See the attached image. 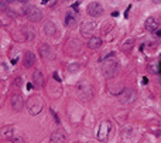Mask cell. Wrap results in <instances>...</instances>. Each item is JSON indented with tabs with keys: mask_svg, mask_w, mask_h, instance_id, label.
Wrapping results in <instances>:
<instances>
[{
	"mask_svg": "<svg viewBox=\"0 0 161 143\" xmlns=\"http://www.w3.org/2000/svg\"><path fill=\"white\" fill-rule=\"evenodd\" d=\"M76 94H78V98L83 102H89L92 101L93 97H95V88L89 81H79L76 84Z\"/></svg>",
	"mask_w": 161,
	"mask_h": 143,
	"instance_id": "obj_2",
	"label": "cell"
},
{
	"mask_svg": "<svg viewBox=\"0 0 161 143\" xmlns=\"http://www.w3.org/2000/svg\"><path fill=\"white\" fill-rule=\"evenodd\" d=\"M50 143H68V133L67 130L60 128L55 132H52L50 138Z\"/></svg>",
	"mask_w": 161,
	"mask_h": 143,
	"instance_id": "obj_6",
	"label": "cell"
},
{
	"mask_svg": "<svg viewBox=\"0 0 161 143\" xmlns=\"http://www.w3.org/2000/svg\"><path fill=\"white\" fill-rule=\"evenodd\" d=\"M33 85L37 88H41L44 87V84H45V77L42 74L40 69H34V72H33Z\"/></svg>",
	"mask_w": 161,
	"mask_h": 143,
	"instance_id": "obj_10",
	"label": "cell"
},
{
	"mask_svg": "<svg viewBox=\"0 0 161 143\" xmlns=\"http://www.w3.org/2000/svg\"><path fill=\"white\" fill-rule=\"evenodd\" d=\"M86 13L89 16H92V17H99L102 13H103V7H102L101 3H98V2H92V3H89L86 7Z\"/></svg>",
	"mask_w": 161,
	"mask_h": 143,
	"instance_id": "obj_9",
	"label": "cell"
},
{
	"mask_svg": "<svg viewBox=\"0 0 161 143\" xmlns=\"http://www.w3.org/2000/svg\"><path fill=\"white\" fill-rule=\"evenodd\" d=\"M13 136H14V128L11 125L0 128V139L2 140H10V139H13Z\"/></svg>",
	"mask_w": 161,
	"mask_h": 143,
	"instance_id": "obj_11",
	"label": "cell"
},
{
	"mask_svg": "<svg viewBox=\"0 0 161 143\" xmlns=\"http://www.w3.org/2000/svg\"><path fill=\"white\" fill-rule=\"evenodd\" d=\"M11 142H13V143H26V142H24V139L21 138V136H16V138H13V139H11Z\"/></svg>",
	"mask_w": 161,
	"mask_h": 143,
	"instance_id": "obj_21",
	"label": "cell"
},
{
	"mask_svg": "<svg viewBox=\"0 0 161 143\" xmlns=\"http://www.w3.org/2000/svg\"><path fill=\"white\" fill-rule=\"evenodd\" d=\"M119 61L116 58V54H107L105 58H102V72L105 75V78L112 79L115 78L116 74L119 72Z\"/></svg>",
	"mask_w": 161,
	"mask_h": 143,
	"instance_id": "obj_1",
	"label": "cell"
},
{
	"mask_svg": "<svg viewBox=\"0 0 161 143\" xmlns=\"http://www.w3.org/2000/svg\"><path fill=\"white\" fill-rule=\"evenodd\" d=\"M157 28H160V24H158V21H157L154 17H148L147 20H146V30H148V31H156Z\"/></svg>",
	"mask_w": 161,
	"mask_h": 143,
	"instance_id": "obj_16",
	"label": "cell"
},
{
	"mask_svg": "<svg viewBox=\"0 0 161 143\" xmlns=\"http://www.w3.org/2000/svg\"><path fill=\"white\" fill-rule=\"evenodd\" d=\"M112 132V122L109 120H103L99 126V130H98V140L99 142H106L109 139V135Z\"/></svg>",
	"mask_w": 161,
	"mask_h": 143,
	"instance_id": "obj_5",
	"label": "cell"
},
{
	"mask_svg": "<svg viewBox=\"0 0 161 143\" xmlns=\"http://www.w3.org/2000/svg\"><path fill=\"white\" fill-rule=\"evenodd\" d=\"M10 108L13 109L14 112H21L24 108V99L20 94H14L10 98Z\"/></svg>",
	"mask_w": 161,
	"mask_h": 143,
	"instance_id": "obj_7",
	"label": "cell"
},
{
	"mask_svg": "<svg viewBox=\"0 0 161 143\" xmlns=\"http://www.w3.org/2000/svg\"><path fill=\"white\" fill-rule=\"evenodd\" d=\"M153 34H154L157 38H160V28H157L156 31H153Z\"/></svg>",
	"mask_w": 161,
	"mask_h": 143,
	"instance_id": "obj_26",
	"label": "cell"
},
{
	"mask_svg": "<svg viewBox=\"0 0 161 143\" xmlns=\"http://www.w3.org/2000/svg\"><path fill=\"white\" fill-rule=\"evenodd\" d=\"M44 33H45L48 37H57L58 36V28L52 21H47L44 24Z\"/></svg>",
	"mask_w": 161,
	"mask_h": 143,
	"instance_id": "obj_14",
	"label": "cell"
},
{
	"mask_svg": "<svg viewBox=\"0 0 161 143\" xmlns=\"http://www.w3.org/2000/svg\"><path fill=\"white\" fill-rule=\"evenodd\" d=\"M24 105L27 106L30 115L36 116V115H38V113H41L42 108H44V102H42V99H41L40 95H30L28 99H27V102H26Z\"/></svg>",
	"mask_w": 161,
	"mask_h": 143,
	"instance_id": "obj_3",
	"label": "cell"
},
{
	"mask_svg": "<svg viewBox=\"0 0 161 143\" xmlns=\"http://www.w3.org/2000/svg\"><path fill=\"white\" fill-rule=\"evenodd\" d=\"M0 10H5V11H7V10H9L7 3H5V2H0Z\"/></svg>",
	"mask_w": 161,
	"mask_h": 143,
	"instance_id": "obj_22",
	"label": "cell"
},
{
	"mask_svg": "<svg viewBox=\"0 0 161 143\" xmlns=\"http://www.w3.org/2000/svg\"><path fill=\"white\" fill-rule=\"evenodd\" d=\"M79 5H81V3H79V2H76V3H72V5H71V7H72V9H76V10H78L79 9Z\"/></svg>",
	"mask_w": 161,
	"mask_h": 143,
	"instance_id": "obj_24",
	"label": "cell"
},
{
	"mask_svg": "<svg viewBox=\"0 0 161 143\" xmlns=\"http://www.w3.org/2000/svg\"><path fill=\"white\" fill-rule=\"evenodd\" d=\"M76 67L79 68V65H76V64H74V65H69V71H75L76 69Z\"/></svg>",
	"mask_w": 161,
	"mask_h": 143,
	"instance_id": "obj_27",
	"label": "cell"
},
{
	"mask_svg": "<svg viewBox=\"0 0 161 143\" xmlns=\"http://www.w3.org/2000/svg\"><path fill=\"white\" fill-rule=\"evenodd\" d=\"M102 46V38L101 37H91L89 38V41H88V47L91 48V50H96L99 47Z\"/></svg>",
	"mask_w": 161,
	"mask_h": 143,
	"instance_id": "obj_17",
	"label": "cell"
},
{
	"mask_svg": "<svg viewBox=\"0 0 161 143\" xmlns=\"http://www.w3.org/2000/svg\"><path fill=\"white\" fill-rule=\"evenodd\" d=\"M23 65L26 68H33L36 65V56L31 51H26L23 57Z\"/></svg>",
	"mask_w": 161,
	"mask_h": 143,
	"instance_id": "obj_12",
	"label": "cell"
},
{
	"mask_svg": "<svg viewBox=\"0 0 161 143\" xmlns=\"http://www.w3.org/2000/svg\"><path fill=\"white\" fill-rule=\"evenodd\" d=\"M95 31V23L93 21H85L81 26V34L83 37H89L91 34H93Z\"/></svg>",
	"mask_w": 161,
	"mask_h": 143,
	"instance_id": "obj_13",
	"label": "cell"
},
{
	"mask_svg": "<svg viewBox=\"0 0 161 143\" xmlns=\"http://www.w3.org/2000/svg\"><path fill=\"white\" fill-rule=\"evenodd\" d=\"M52 77H54V79H55L57 82H61V81H62V79L60 78V75H58V72H54V74H52Z\"/></svg>",
	"mask_w": 161,
	"mask_h": 143,
	"instance_id": "obj_23",
	"label": "cell"
},
{
	"mask_svg": "<svg viewBox=\"0 0 161 143\" xmlns=\"http://www.w3.org/2000/svg\"><path fill=\"white\" fill-rule=\"evenodd\" d=\"M33 87H34V85H33L31 82H28V84H27V89H28V91H31V89H33Z\"/></svg>",
	"mask_w": 161,
	"mask_h": 143,
	"instance_id": "obj_28",
	"label": "cell"
},
{
	"mask_svg": "<svg viewBox=\"0 0 161 143\" xmlns=\"http://www.w3.org/2000/svg\"><path fill=\"white\" fill-rule=\"evenodd\" d=\"M76 16H75V11H68L67 16H65V27L67 28H74L76 27Z\"/></svg>",
	"mask_w": 161,
	"mask_h": 143,
	"instance_id": "obj_15",
	"label": "cell"
},
{
	"mask_svg": "<svg viewBox=\"0 0 161 143\" xmlns=\"http://www.w3.org/2000/svg\"><path fill=\"white\" fill-rule=\"evenodd\" d=\"M133 47H134V40H133V38H127V40L122 44V47H120V48H122V51H123V52L129 54L130 51L133 50Z\"/></svg>",
	"mask_w": 161,
	"mask_h": 143,
	"instance_id": "obj_18",
	"label": "cell"
},
{
	"mask_svg": "<svg viewBox=\"0 0 161 143\" xmlns=\"http://www.w3.org/2000/svg\"><path fill=\"white\" fill-rule=\"evenodd\" d=\"M23 14L30 21H33V23H37V21H40L42 19L41 10L38 9V7H36V6H26Z\"/></svg>",
	"mask_w": 161,
	"mask_h": 143,
	"instance_id": "obj_4",
	"label": "cell"
},
{
	"mask_svg": "<svg viewBox=\"0 0 161 143\" xmlns=\"http://www.w3.org/2000/svg\"><path fill=\"white\" fill-rule=\"evenodd\" d=\"M13 87H14V88H21V78H20V77H17V78L14 79Z\"/></svg>",
	"mask_w": 161,
	"mask_h": 143,
	"instance_id": "obj_20",
	"label": "cell"
},
{
	"mask_svg": "<svg viewBox=\"0 0 161 143\" xmlns=\"http://www.w3.org/2000/svg\"><path fill=\"white\" fill-rule=\"evenodd\" d=\"M141 84H143V85H147V84H148V78H147V77H143V78H141Z\"/></svg>",
	"mask_w": 161,
	"mask_h": 143,
	"instance_id": "obj_25",
	"label": "cell"
},
{
	"mask_svg": "<svg viewBox=\"0 0 161 143\" xmlns=\"http://www.w3.org/2000/svg\"><path fill=\"white\" fill-rule=\"evenodd\" d=\"M147 68H148V71H150L151 74L158 75L160 74V61L156 60V61H153V62H150Z\"/></svg>",
	"mask_w": 161,
	"mask_h": 143,
	"instance_id": "obj_19",
	"label": "cell"
},
{
	"mask_svg": "<svg viewBox=\"0 0 161 143\" xmlns=\"http://www.w3.org/2000/svg\"><path fill=\"white\" fill-rule=\"evenodd\" d=\"M38 51H40V56L42 57V60H47V61H51L55 58V54L48 44H40L38 47Z\"/></svg>",
	"mask_w": 161,
	"mask_h": 143,
	"instance_id": "obj_8",
	"label": "cell"
}]
</instances>
